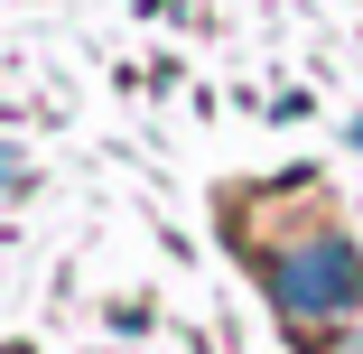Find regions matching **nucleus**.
Masks as SVG:
<instances>
[{
	"mask_svg": "<svg viewBox=\"0 0 363 354\" xmlns=\"http://www.w3.org/2000/svg\"><path fill=\"white\" fill-rule=\"evenodd\" d=\"M270 280H279L289 317H335V308H363V261H354V243H335V233H317L308 252H289Z\"/></svg>",
	"mask_w": 363,
	"mask_h": 354,
	"instance_id": "1",
	"label": "nucleus"
},
{
	"mask_svg": "<svg viewBox=\"0 0 363 354\" xmlns=\"http://www.w3.org/2000/svg\"><path fill=\"white\" fill-rule=\"evenodd\" d=\"M335 354H363V345H335Z\"/></svg>",
	"mask_w": 363,
	"mask_h": 354,
	"instance_id": "2",
	"label": "nucleus"
}]
</instances>
